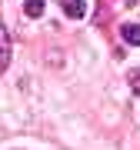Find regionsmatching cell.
<instances>
[{
	"label": "cell",
	"instance_id": "1",
	"mask_svg": "<svg viewBox=\"0 0 140 150\" xmlns=\"http://www.w3.org/2000/svg\"><path fill=\"white\" fill-rule=\"evenodd\" d=\"M60 7H64V13L74 17V20H80V17L87 13V4H83V0H60Z\"/></svg>",
	"mask_w": 140,
	"mask_h": 150
},
{
	"label": "cell",
	"instance_id": "2",
	"mask_svg": "<svg viewBox=\"0 0 140 150\" xmlns=\"http://www.w3.org/2000/svg\"><path fill=\"white\" fill-rule=\"evenodd\" d=\"M120 37H124V43H130V47H140V23H124V27H120Z\"/></svg>",
	"mask_w": 140,
	"mask_h": 150
},
{
	"label": "cell",
	"instance_id": "3",
	"mask_svg": "<svg viewBox=\"0 0 140 150\" xmlns=\"http://www.w3.org/2000/svg\"><path fill=\"white\" fill-rule=\"evenodd\" d=\"M7 64H10V33H7V27H0V70Z\"/></svg>",
	"mask_w": 140,
	"mask_h": 150
},
{
	"label": "cell",
	"instance_id": "4",
	"mask_svg": "<svg viewBox=\"0 0 140 150\" xmlns=\"http://www.w3.org/2000/svg\"><path fill=\"white\" fill-rule=\"evenodd\" d=\"M43 7H47L43 0H27V4H23V13H27V17H40Z\"/></svg>",
	"mask_w": 140,
	"mask_h": 150
},
{
	"label": "cell",
	"instance_id": "5",
	"mask_svg": "<svg viewBox=\"0 0 140 150\" xmlns=\"http://www.w3.org/2000/svg\"><path fill=\"white\" fill-rule=\"evenodd\" d=\"M130 87H134V93L140 97V67H137V70H130Z\"/></svg>",
	"mask_w": 140,
	"mask_h": 150
}]
</instances>
